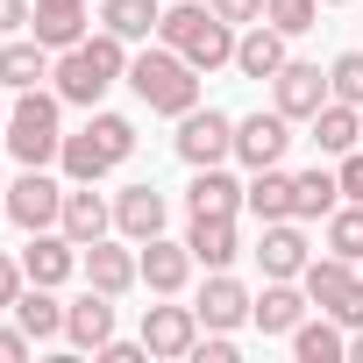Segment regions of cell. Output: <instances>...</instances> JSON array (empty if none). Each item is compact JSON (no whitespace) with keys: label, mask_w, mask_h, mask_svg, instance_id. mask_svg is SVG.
Instances as JSON below:
<instances>
[{"label":"cell","mask_w":363,"mask_h":363,"mask_svg":"<svg viewBox=\"0 0 363 363\" xmlns=\"http://www.w3.org/2000/svg\"><path fill=\"white\" fill-rule=\"evenodd\" d=\"M50 79H57V100H65V107H100V100L128 79V43H121L114 29H93L86 43L57 50Z\"/></svg>","instance_id":"6da1fadb"},{"label":"cell","mask_w":363,"mask_h":363,"mask_svg":"<svg viewBox=\"0 0 363 363\" xmlns=\"http://www.w3.org/2000/svg\"><path fill=\"white\" fill-rule=\"evenodd\" d=\"M235 36H242V29L221 22L207 0H171L164 22H157V43H171L193 72H221V65H235Z\"/></svg>","instance_id":"7a4b0ae2"},{"label":"cell","mask_w":363,"mask_h":363,"mask_svg":"<svg viewBox=\"0 0 363 363\" xmlns=\"http://www.w3.org/2000/svg\"><path fill=\"white\" fill-rule=\"evenodd\" d=\"M200 79H207V72H193L186 57H178L171 43H157V36L143 43V57H128V86H135V100H143L150 114H171V121L200 107Z\"/></svg>","instance_id":"3957f363"},{"label":"cell","mask_w":363,"mask_h":363,"mask_svg":"<svg viewBox=\"0 0 363 363\" xmlns=\"http://www.w3.org/2000/svg\"><path fill=\"white\" fill-rule=\"evenodd\" d=\"M128 157H135V121H128V114H100V107H93V121H86L79 135H65V150H57V164H65L72 186H100V178L121 171Z\"/></svg>","instance_id":"277c9868"},{"label":"cell","mask_w":363,"mask_h":363,"mask_svg":"<svg viewBox=\"0 0 363 363\" xmlns=\"http://www.w3.org/2000/svg\"><path fill=\"white\" fill-rule=\"evenodd\" d=\"M57 93H43V86H22L15 93V114H8V157L22 164V171H43V164H57V150H65V128H57Z\"/></svg>","instance_id":"5b68a950"},{"label":"cell","mask_w":363,"mask_h":363,"mask_svg":"<svg viewBox=\"0 0 363 363\" xmlns=\"http://www.w3.org/2000/svg\"><path fill=\"white\" fill-rule=\"evenodd\" d=\"M299 285H306V299L320 306V313H335L342 328H363V271L349 264V257H313L306 271H299Z\"/></svg>","instance_id":"8992f818"},{"label":"cell","mask_w":363,"mask_h":363,"mask_svg":"<svg viewBox=\"0 0 363 363\" xmlns=\"http://www.w3.org/2000/svg\"><path fill=\"white\" fill-rule=\"evenodd\" d=\"M178 157H186L193 171L200 164H228L235 157V121L221 114V107H193V114H178Z\"/></svg>","instance_id":"52a82bcc"},{"label":"cell","mask_w":363,"mask_h":363,"mask_svg":"<svg viewBox=\"0 0 363 363\" xmlns=\"http://www.w3.org/2000/svg\"><path fill=\"white\" fill-rule=\"evenodd\" d=\"M328 100H335V93H328V72L306 65V57H285V72L271 79V107H278L285 121H313Z\"/></svg>","instance_id":"ba28073f"},{"label":"cell","mask_w":363,"mask_h":363,"mask_svg":"<svg viewBox=\"0 0 363 363\" xmlns=\"http://www.w3.org/2000/svg\"><path fill=\"white\" fill-rule=\"evenodd\" d=\"M57 214H65V186H57V178L50 171H22L15 178V186H8V221L15 228H57Z\"/></svg>","instance_id":"9c48e42d"},{"label":"cell","mask_w":363,"mask_h":363,"mask_svg":"<svg viewBox=\"0 0 363 363\" xmlns=\"http://www.w3.org/2000/svg\"><path fill=\"white\" fill-rule=\"evenodd\" d=\"M79 271H86V285H100V292H128V285H143V264H135V250H128V235L114 242V235H100V242H86L79 250Z\"/></svg>","instance_id":"30bf717a"},{"label":"cell","mask_w":363,"mask_h":363,"mask_svg":"<svg viewBox=\"0 0 363 363\" xmlns=\"http://www.w3.org/2000/svg\"><path fill=\"white\" fill-rule=\"evenodd\" d=\"M285 143H292V121H285L278 107H257V114H242V121H235V157H242L250 171L278 164V157H285Z\"/></svg>","instance_id":"8fae6325"},{"label":"cell","mask_w":363,"mask_h":363,"mask_svg":"<svg viewBox=\"0 0 363 363\" xmlns=\"http://www.w3.org/2000/svg\"><path fill=\"white\" fill-rule=\"evenodd\" d=\"M306 313H313V299H306L299 278H264V292L250 299V320H257L264 335H292Z\"/></svg>","instance_id":"7c38bea8"},{"label":"cell","mask_w":363,"mask_h":363,"mask_svg":"<svg viewBox=\"0 0 363 363\" xmlns=\"http://www.w3.org/2000/svg\"><path fill=\"white\" fill-rule=\"evenodd\" d=\"M65 342H72V349H93V356H100V349L114 342V292L86 285V292H79V299L65 306Z\"/></svg>","instance_id":"4fadbf2b"},{"label":"cell","mask_w":363,"mask_h":363,"mask_svg":"<svg viewBox=\"0 0 363 363\" xmlns=\"http://www.w3.org/2000/svg\"><path fill=\"white\" fill-rule=\"evenodd\" d=\"M135 264H143V285H150L157 299H178V292L193 285V250H186V242H171V235H150Z\"/></svg>","instance_id":"5bb4252c"},{"label":"cell","mask_w":363,"mask_h":363,"mask_svg":"<svg viewBox=\"0 0 363 363\" xmlns=\"http://www.w3.org/2000/svg\"><path fill=\"white\" fill-rule=\"evenodd\" d=\"M257 264H264V278H299V271L313 264V250H306V221H264V235H257Z\"/></svg>","instance_id":"9a60e30c"},{"label":"cell","mask_w":363,"mask_h":363,"mask_svg":"<svg viewBox=\"0 0 363 363\" xmlns=\"http://www.w3.org/2000/svg\"><path fill=\"white\" fill-rule=\"evenodd\" d=\"M86 22H93L86 0H36V8H29V36H36V43H50V50L86 43V36H93Z\"/></svg>","instance_id":"2e32d148"},{"label":"cell","mask_w":363,"mask_h":363,"mask_svg":"<svg viewBox=\"0 0 363 363\" xmlns=\"http://www.w3.org/2000/svg\"><path fill=\"white\" fill-rule=\"evenodd\" d=\"M285 29H271V22H250L242 36H235V72L242 79H257V86H271L278 72H285Z\"/></svg>","instance_id":"e0dca14e"},{"label":"cell","mask_w":363,"mask_h":363,"mask_svg":"<svg viewBox=\"0 0 363 363\" xmlns=\"http://www.w3.org/2000/svg\"><path fill=\"white\" fill-rule=\"evenodd\" d=\"M22 271H29V285H65L79 271V242L65 228H36L29 250H22Z\"/></svg>","instance_id":"ac0fdd59"},{"label":"cell","mask_w":363,"mask_h":363,"mask_svg":"<svg viewBox=\"0 0 363 363\" xmlns=\"http://www.w3.org/2000/svg\"><path fill=\"white\" fill-rule=\"evenodd\" d=\"M143 342H150V356H193L200 313L193 306H143Z\"/></svg>","instance_id":"d6986e66"},{"label":"cell","mask_w":363,"mask_h":363,"mask_svg":"<svg viewBox=\"0 0 363 363\" xmlns=\"http://www.w3.org/2000/svg\"><path fill=\"white\" fill-rule=\"evenodd\" d=\"M186 250H193V264H207V271H228V264L242 257L235 214H193V228H186Z\"/></svg>","instance_id":"ffe728a7"},{"label":"cell","mask_w":363,"mask_h":363,"mask_svg":"<svg viewBox=\"0 0 363 363\" xmlns=\"http://www.w3.org/2000/svg\"><path fill=\"white\" fill-rule=\"evenodd\" d=\"M164 193L157 186H121L114 193V228L128 235V242H150V235H164Z\"/></svg>","instance_id":"44dd1931"},{"label":"cell","mask_w":363,"mask_h":363,"mask_svg":"<svg viewBox=\"0 0 363 363\" xmlns=\"http://www.w3.org/2000/svg\"><path fill=\"white\" fill-rule=\"evenodd\" d=\"M193 313H200V328H242V320H250V285L228 278V271H214V278L200 285Z\"/></svg>","instance_id":"7402d4cb"},{"label":"cell","mask_w":363,"mask_h":363,"mask_svg":"<svg viewBox=\"0 0 363 363\" xmlns=\"http://www.w3.org/2000/svg\"><path fill=\"white\" fill-rule=\"evenodd\" d=\"M50 65H57V50H50V43H36L29 29L0 43V86H8V93H22V86L50 79Z\"/></svg>","instance_id":"603a6c76"},{"label":"cell","mask_w":363,"mask_h":363,"mask_svg":"<svg viewBox=\"0 0 363 363\" xmlns=\"http://www.w3.org/2000/svg\"><path fill=\"white\" fill-rule=\"evenodd\" d=\"M57 228H65V235L86 250V242H100V235L114 228V200H100L93 186H72V193H65V214H57Z\"/></svg>","instance_id":"cb8c5ba5"},{"label":"cell","mask_w":363,"mask_h":363,"mask_svg":"<svg viewBox=\"0 0 363 363\" xmlns=\"http://www.w3.org/2000/svg\"><path fill=\"white\" fill-rule=\"evenodd\" d=\"M186 214H242V178L221 164H200L186 186Z\"/></svg>","instance_id":"d4e9b609"},{"label":"cell","mask_w":363,"mask_h":363,"mask_svg":"<svg viewBox=\"0 0 363 363\" xmlns=\"http://www.w3.org/2000/svg\"><path fill=\"white\" fill-rule=\"evenodd\" d=\"M313 150H320V157H349V150H363V107L328 100V107L313 114Z\"/></svg>","instance_id":"484cf974"},{"label":"cell","mask_w":363,"mask_h":363,"mask_svg":"<svg viewBox=\"0 0 363 363\" xmlns=\"http://www.w3.org/2000/svg\"><path fill=\"white\" fill-rule=\"evenodd\" d=\"M335 207H342V178H335V171L313 164V171L292 178V221H328Z\"/></svg>","instance_id":"4316f807"},{"label":"cell","mask_w":363,"mask_h":363,"mask_svg":"<svg viewBox=\"0 0 363 363\" xmlns=\"http://www.w3.org/2000/svg\"><path fill=\"white\" fill-rule=\"evenodd\" d=\"M242 207L257 214V221H292V171H278V164H264L250 186H242Z\"/></svg>","instance_id":"83f0119b"},{"label":"cell","mask_w":363,"mask_h":363,"mask_svg":"<svg viewBox=\"0 0 363 363\" xmlns=\"http://www.w3.org/2000/svg\"><path fill=\"white\" fill-rule=\"evenodd\" d=\"M285 342H292V356H299V363H335V356H349V335H342V320H335V313L299 320Z\"/></svg>","instance_id":"f1b7e54d"},{"label":"cell","mask_w":363,"mask_h":363,"mask_svg":"<svg viewBox=\"0 0 363 363\" xmlns=\"http://www.w3.org/2000/svg\"><path fill=\"white\" fill-rule=\"evenodd\" d=\"M157 22H164L157 0H100V29H114L121 43H150Z\"/></svg>","instance_id":"f546056e"},{"label":"cell","mask_w":363,"mask_h":363,"mask_svg":"<svg viewBox=\"0 0 363 363\" xmlns=\"http://www.w3.org/2000/svg\"><path fill=\"white\" fill-rule=\"evenodd\" d=\"M36 342H50V335H65V306H57V285H22V299L8 306Z\"/></svg>","instance_id":"4dcf8cb0"},{"label":"cell","mask_w":363,"mask_h":363,"mask_svg":"<svg viewBox=\"0 0 363 363\" xmlns=\"http://www.w3.org/2000/svg\"><path fill=\"white\" fill-rule=\"evenodd\" d=\"M328 250L349 257V264H363V200H349V207L328 214Z\"/></svg>","instance_id":"1f68e13d"},{"label":"cell","mask_w":363,"mask_h":363,"mask_svg":"<svg viewBox=\"0 0 363 363\" xmlns=\"http://www.w3.org/2000/svg\"><path fill=\"white\" fill-rule=\"evenodd\" d=\"M264 22L285 29V36H306L320 22V0H264Z\"/></svg>","instance_id":"d6a6232c"},{"label":"cell","mask_w":363,"mask_h":363,"mask_svg":"<svg viewBox=\"0 0 363 363\" xmlns=\"http://www.w3.org/2000/svg\"><path fill=\"white\" fill-rule=\"evenodd\" d=\"M328 93L349 100V107H363V50H342V57L328 65Z\"/></svg>","instance_id":"836d02e7"},{"label":"cell","mask_w":363,"mask_h":363,"mask_svg":"<svg viewBox=\"0 0 363 363\" xmlns=\"http://www.w3.org/2000/svg\"><path fill=\"white\" fill-rule=\"evenodd\" d=\"M207 8H214L221 22H235V29H250V22H264V0H207Z\"/></svg>","instance_id":"e575fe53"},{"label":"cell","mask_w":363,"mask_h":363,"mask_svg":"<svg viewBox=\"0 0 363 363\" xmlns=\"http://www.w3.org/2000/svg\"><path fill=\"white\" fill-rule=\"evenodd\" d=\"M22 285H29V271H22V257H0V313H8V306L22 299Z\"/></svg>","instance_id":"d590c367"},{"label":"cell","mask_w":363,"mask_h":363,"mask_svg":"<svg viewBox=\"0 0 363 363\" xmlns=\"http://www.w3.org/2000/svg\"><path fill=\"white\" fill-rule=\"evenodd\" d=\"M29 342H36V335H29L22 320H15V328H0V363H22V356H29Z\"/></svg>","instance_id":"8d00e7d4"},{"label":"cell","mask_w":363,"mask_h":363,"mask_svg":"<svg viewBox=\"0 0 363 363\" xmlns=\"http://www.w3.org/2000/svg\"><path fill=\"white\" fill-rule=\"evenodd\" d=\"M335 178H342V200H363V150H349Z\"/></svg>","instance_id":"74e56055"},{"label":"cell","mask_w":363,"mask_h":363,"mask_svg":"<svg viewBox=\"0 0 363 363\" xmlns=\"http://www.w3.org/2000/svg\"><path fill=\"white\" fill-rule=\"evenodd\" d=\"M29 8H36V0H0V36H22L29 29Z\"/></svg>","instance_id":"f35d334b"},{"label":"cell","mask_w":363,"mask_h":363,"mask_svg":"<svg viewBox=\"0 0 363 363\" xmlns=\"http://www.w3.org/2000/svg\"><path fill=\"white\" fill-rule=\"evenodd\" d=\"M150 356V342H107L100 349V363H143Z\"/></svg>","instance_id":"ab89813d"},{"label":"cell","mask_w":363,"mask_h":363,"mask_svg":"<svg viewBox=\"0 0 363 363\" xmlns=\"http://www.w3.org/2000/svg\"><path fill=\"white\" fill-rule=\"evenodd\" d=\"M349 356H356V363H363V328H349Z\"/></svg>","instance_id":"60d3db41"},{"label":"cell","mask_w":363,"mask_h":363,"mask_svg":"<svg viewBox=\"0 0 363 363\" xmlns=\"http://www.w3.org/2000/svg\"><path fill=\"white\" fill-rule=\"evenodd\" d=\"M0 221H8V186H0Z\"/></svg>","instance_id":"b9f144b4"},{"label":"cell","mask_w":363,"mask_h":363,"mask_svg":"<svg viewBox=\"0 0 363 363\" xmlns=\"http://www.w3.org/2000/svg\"><path fill=\"white\" fill-rule=\"evenodd\" d=\"M0 150H8V128H0Z\"/></svg>","instance_id":"7bdbcfd3"},{"label":"cell","mask_w":363,"mask_h":363,"mask_svg":"<svg viewBox=\"0 0 363 363\" xmlns=\"http://www.w3.org/2000/svg\"><path fill=\"white\" fill-rule=\"evenodd\" d=\"M320 8H342V0H320Z\"/></svg>","instance_id":"ee69618b"}]
</instances>
